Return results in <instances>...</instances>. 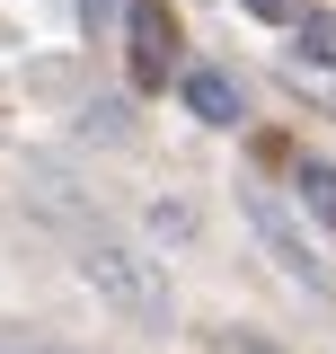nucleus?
Here are the masks:
<instances>
[{"label":"nucleus","instance_id":"1","mask_svg":"<svg viewBox=\"0 0 336 354\" xmlns=\"http://www.w3.org/2000/svg\"><path fill=\"white\" fill-rule=\"evenodd\" d=\"M80 283L97 292L106 310H124L133 328H168V274L142 248H115V239H88L80 248Z\"/></svg>","mask_w":336,"mask_h":354},{"label":"nucleus","instance_id":"2","mask_svg":"<svg viewBox=\"0 0 336 354\" xmlns=\"http://www.w3.org/2000/svg\"><path fill=\"white\" fill-rule=\"evenodd\" d=\"M168 53H177V27H168L160 0H133V88L168 80Z\"/></svg>","mask_w":336,"mask_h":354},{"label":"nucleus","instance_id":"3","mask_svg":"<svg viewBox=\"0 0 336 354\" xmlns=\"http://www.w3.org/2000/svg\"><path fill=\"white\" fill-rule=\"evenodd\" d=\"M248 221H256V239H265L274 257L292 266V274H301V283H310V292H328V266H319V257H310V248H301V239H292V221L274 213V204H248Z\"/></svg>","mask_w":336,"mask_h":354},{"label":"nucleus","instance_id":"4","mask_svg":"<svg viewBox=\"0 0 336 354\" xmlns=\"http://www.w3.org/2000/svg\"><path fill=\"white\" fill-rule=\"evenodd\" d=\"M177 97H186L204 124H239V115H248V97L221 80V71H186V80H177Z\"/></svg>","mask_w":336,"mask_h":354},{"label":"nucleus","instance_id":"5","mask_svg":"<svg viewBox=\"0 0 336 354\" xmlns=\"http://www.w3.org/2000/svg\"><path fill=\"white\" fill-rule=\"evenodd\" d=\"M301 204L336 230V169H328V160H301Z\"/></svg>","mask_w":336,"mask_h":354},{"label":"nucleus","instance_id":"6","mask_svg":"<svg viewBox=\"0 0 336 354\" xmlns=\"http://www.w3.org/2000/svg\"><path fill=\"white\" fill-rule=\"evenodd\" d=\"M301 62H328L336 71V9H310L301 18Z\"/></svg>","mask_w":336,"mask_h":354},{"label":"nucleus","instance_id":"7","mask_svg":"<svg viewBox=\"0 0 336 354\" xmlns=\"http://www.w3.org/2000/svg\"><path fill=\"white\" fill-rule=\"evenodd\" d=\"M151 230H160L168 248H177V239H195V204H151Z\"/></svg>","mask_w":336,"mask_h":354},{"label":"nucleus","instance_id":"8","mask_svg":"<svg viewBox=\"0 0 336 354\" xmlns=\"http://www.w3.org/2000/svg\"><path fill=\"white\" fill-rule=\"evenodd\" d=\"M239 9H248V18H274V27H283V18H310V0H239Z\"/></svg>","mask_w":336,"mask_h":354}]
</instances>
